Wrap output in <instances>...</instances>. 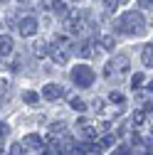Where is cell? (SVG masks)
Returning a JSON list of instances; mask_svg holds the SVG:
<instances>
[{
    "instance_id": "1",
    "label": "cell",
    "mask_w": 153,
    "mask_h": 155,
    "mask_svg": "<svg viewBox=\"0 0 153 155\" xmlns=\"http://www.w3.org/2000/svg\"><path fill=\"white\" fill-rule=\"evenodd\" d=\"M116 30L124 35H143L146 32V17L141 12H124L116 20Z\"/></svg>"
},
{
    "instance_id": "2",
    "label": "cell",
    "mask_w": 153,
    "mask_h": 155,
    "mask_svg": "<svg viewBox=\"0 0 153 155\" xmlns=\"http://www.w3.org/2000/svg\"><path fill=\"white\" fill-rule=\"evenodd\" d=\"M128 64H131V62H128V57H126V54L114 57V59L104 67V76H106V79H111L114 74H126V71H128Z\"/></svg>"
},
{
    "instance_id": "3",
    "label": "cell",
    "mask_w": 153,
    "mask_h": 155,
    "mask_svg": "<svg viewBox=\"0 0 153 155\" xmlns=\"http://www.w3.org/2000/svg\"><path fill=\"white\" fill-rule=\"evenodd\" d=\"M94 69L91 67H87V64H82V67H74V71H72V79H74V84L76 86H91L94 84Z\"/></svg>"
},
{
    "instance_id": "4",
    "label": "cell",
    "mask_w": 153,
    "mask_h": 155,
    "mask_svg": "<svg viewBox=\"0 0 153 155\" xmlns=\"http://www.w3.org/2000/svg\"><path fill=\"white\" fill-rule=\"evenodd\" d=\"M22 145L25 148H30L32 153H45V140L40 138V135H35V133H30V135H25V140H22Z\"/></svg>"
},
{
    "instance_id": "5",
    "label": "cell",
    "mask_w": 153,
    "mask_h": 155,
    "mask_svg": "<svg viewBox=\"0 0 153 155\" xmlns=\"http://www.w3.org/2000/svg\"><path fill=\"white\" fill-rule=\"evenodd\" d=\"M17 32H20L22 37H32L37 32V20L35 17H25V20L17 22Z\"/></svg>"
},
{
    "instance_id": "6",
    "label": "cell",
    "mask_w": 153,
    "mask_h": 155,
    "mask_svg": "<svg viewBox=\"0 0 153 155\" xmlns=\"http://www.w3.org/2000/svg\"><path fill=\"white\" fill-rule=\"evenodd\" d=\"M42 96H45L47 101H57V99H62V96H64V89L59 84H47L42 89Z\"/></svg>"
},
{
    "instance_id": "7",
    "label": "cell",
    "mask_w": 153,
    "mask_h": 155,
    "mask_svg": "<svg viewBox=\"0 0 153 155\" xmlns=\"http://www.w3.org/2000/svg\"><path fill=\"white\" fill-rule=\"evenodd\" d=\"M12 52V37L10 35H0V57H8Z\"/></svg>"
},
{
    "instance_id": "8",
    "label": "cell",
    "mask_w": 153,
    "mask_h": 155,
    "mask_svg": "<svg viewBox=\"0 0 153 155\" xmlns=\"http://www.w3.org/2000/svg\"><path fill=\"white\" fill-rule=\"evenodd\" d=\"M49 57H52V62H54V64H64V62H67V52H64L62 47L49 49Z\"/></svg>"
},
{
    "instance_id": "9",
    "label": "cell",
    "mask_w": 153,
    "mask_h": 155,
    "mask_svg": "<svg viewBox=\"0 0 153 155\" xmlns=\"http://www.w3.org/2000/svg\"><path fill=\"white\" fill-rule=\"evenodd\" d=\"M94 52H97V42H84V45L79 47V54L84 57V59H91Z\"/></svg>"
},
{
    "instance_id": "10",
    "label": "cell",
    "mask_w": 153,
    "mask_h": 155,
    "mask_svg": "<svg viewBox=\"0 0 153 155\" xmlns=\"http://www.w3.org/2000/svg\"><path fill=\"white\" fill-rule=\"evenodd\" d=\"M141 59H143L146 67H153V45H146L141 49Z\"/></svg>"
},
{
    "instance_id": "11",
    "label": "cell",
    "mask_w": 153,
    "mask_h": 155,
    "mask_svg": "<svg viewBox=\"0 0 153 155\" xmlns=\"http://www.w3.org/2000/svg\"><path fill=\"white\" fill-rule=\"evenodd\" d=\"M82 135L87 140H94L99 135V128H94V126H87V123H82Z\"/></svg>"
},
{
    "instance_id": "12",
    "label": "cell",
    "mask_w": 153,
    "mask_h": 155,
    "mask_svg": "<svg viewBox=\"0 0 153 155\" xmlns=\"http://www.w3.org/2000/svg\"><path fill=\"white\" fill-rule=\"evenodd\" d=\"M52 12H54L57 17H62V20H64V17H67V12H69V10H67V5L62 3V0H57V3L52 5Z\"/></svg>"
},
{
    "instance_id": "13",
    "label": "cell",
    "mask_w": 153,
    "mask_h": 155,
    "mask_svg": "<svg viewBox=\"0 0 153 155\" xmlns=\"http://www.w3.org/2000/svg\"><path fill=\"white\" fill-rule=\"evenodd\" d=\"M99 47H104V49H114V47H116V40H114L111 35H104V37H99Z\"/></svg>"
},
{
    "instance_id": "14",
    "label": "cell",
    "mask_w": 153,
    "mask_h": 155,
    "mask_svg": "<svg viewBox=\"0 0 153 155\" xmlns=\"http://www.w3.org/2000/svg\"><path fill=\"white\" fill-rule=\"evenodd\" d=\"M35 54H37V57H47V54H49V47H47V42H45V40L35 42Z\"/></svg>"
},
{
    "instance_id": "15",
    "label": "cell",
    "mask_w": 153,
    "mask_h": 155,
    "mask_svg": "<svg viewBox=\"0 0 153 155\" xmlns=\"http://www.w3.org/2000/svg\"><path fill=\"white\" fill-rule=\"evenodd\" d=\"M101 145H94V143H84V145H76V153H99Z\"/></svg>"
},
{
    "instance_id": "16",
    "label": "cell",
    "mask_w": 153,
    "mask_h": 155,
    "mask_svg": "<svg viewBox=\"0 0 153 155\" xmlns=\"http://www.w3.org/2000/svg\"><path fill=\"white\" fill-rule=\"evenodd\" d=\"M143 81H146V76H143V74L138 71V74H136V76L131 79V86H133V89H141V86H143Z\"/></svg>"
},
{
    "instance_id": "17",
    "label": "cell",
    "mask_w": 153,
    "mask_h": 155,
    "mask_svg": "<svg viewBox=\"0 0 153 155\" xmlns=\"http://www.w3.org/2000/svg\"><path fill=\"white\" fill-rule=\"evenodd\" d=\"M119 3H121V0H104V10L106 12H114V10L119 8Z\"/></svg>"
},
{
    "instance_id": "18",
    "label": "cell",
    "mask_w": 153,
    "mask_h": 155,
    "mask_svg": "<svg viewBox=\"0 0 153 155\" xmlns=\"http://www.w3.org/2000/svg\"><path fill=\"white\" fill-rule=\"evenodd\" d=\"M72 108H74V111H79V113H82V111H87V104H84L82 99H72Z\"/></svg>"
},
{
    "instance_id": "19",
    "label": "cell",
    "mask_w": 153,
    "mask_h": 155,
    "mask_svg": "<svg viewBox=\"0 0 153 155\" xmlns=\"http://www.w3.org/2000/svg\"><path fill=\"white\" fill-rule=\"evenodd\" d=\"M22 101H25V104H35V101H37V94H35V91H25V94H22Z\"/></svg>"
},
{
    "instance_id": "20",
    "label": "cell",
    "mask_w": 153,
    "mask_h": 155,
    "mask_svg": "<svg viewBox=\"0 0 153 155\" xmlns=\"http://www.w3.org/2000/svg\"><path fill=\"white\" fill-rule=\"evenodd\" d=\"M99 145H101V150H104V148H111V145H114V135H104Z\"/></svg>"
},
{
    "instance_id": "21",
    "label": "cell",
    "mask_w": 153,
    "mask_h": 155,
    "mask_svg": "<svg viewBox=\"0 0 153 155\" xmlns=\"http://www.w3.org/2000/svg\"><path fill=\"white\" fill-rule=\"evenodd\" d=\"M109 99H111L114 104H124V101H126V99H124V94H119V91H114V94L109 96Z\"/></svg>"
},
{
    "instance_id": "22",
    "label": "cell",
    "mask_w": 153,
    "mask_h": 155,
    "mask_svg": "<svg viewBox=\"0 0 153 155\" xmlns=\"http://www.w3.org/2000/svg\"><path fill=\"white\" fill-rule=\"evenodd\" d=\"M138 8L141 10H153V0H138Z\"/></svg>"
},
{
    "instance_id": "23",
    "label": "cell",
    "mask_w": 153,
    "mask_h": 155,
    "mask_svg": "<svg viewBox=\"0 0 153 155\" xmlns=\"http://www.w3.org/2000/svg\"><path fill=\"white\" fill-rule=\"evenodd\" d=\"M146 121V113L143 111H136V113H133V123H143Z\"/></svg>"
},
{
    "instance_id": "24",
    "label": "cell",
    "mask_w": 153,
    "mask_h": 155,
    "mask_svg": "<svg viewBox=\"0 0 153 155\" xmlns=\"http://www.w3.org/2000/svg\"><path fill=\"white\" fill-rule=\"evenodd\" d=\"M57 3V0H40V5L45 8V10H52V5Z\"/></svg>"
},
{
    "instance_id": "25",
    "label": "cell",
    "mask_w": 153,
    "mask_h": 155,
    "mask_svg": "<svg viewBox=\"0 0 153 155\" xmlns=\"http://www.w3.org/2000/svg\"><path fill=\"white\" fill-rule=\"evenodd\" d=\"M10 153H25V145H20V143H12Z\"/></svg>"
},
{
    "instance_id": "26",
    "label": "cell",
    "mask_w": 153,
    "mask_h": 155,
    "mask_svg": "<svg viewBox=\"0 0 153 155\" xmlns=\"http://www.w3.org/2000/svg\"><path fill=\"white\" fill-rule=\"evenodd\" d=\"M148 89H151V91H153V81H151V84H148Z\"/></svg>"
}]
</instances>
